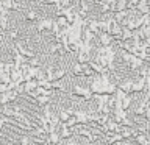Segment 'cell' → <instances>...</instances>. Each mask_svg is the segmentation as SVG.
Segmentation results:
<instances>
[{
	"label": "cell",
	"instance_id": "obj_1",
	"mask_svg": "<svg viewBox=\"0 0 150 145\" xmlns=\"http://www.w3.org/2000/svg\"><path fill=\"white\" fill-rule=\"evenodd\" d=\"M55 27V22L50 19H42L38 22V31H45V30H52Z\"/></svg>",
	"mask_w": 150,
	"mask_h": 145
},
{
	"label": "cell",
	"instance_id": "obj_2",
	"mask_svg": "<svg viewBox=\"0 0 150 145\" xmlns=\"http://www.w3.org/2000/svg\"><path fill=\"white\" fill-rule=\"evenodd\" d=\"M100 41H102L103 45H108V44H110V41H111V37L108 36V33H100Z\"/></svg>",
	"mask_w": 150,
	"mask_h": 145
},
{
	"label": "cell",
	"instance_id": "obj_3",
	"mask_svg": "<svg viewBox=\"0 0 150 145\" xmlns=\"http://www.w3.org/2000/svg\"><path fill=\"white\" fill-rule=\"evenodd\" d=\"M39 19V13H36V11H30L27 14V20H38Z\"/></svg>",
	"mask_w": 150,
	"mask_h": 145
},
{
	"label": "cell",
	"instance_id": "obj_4",
	"mask_svg": "<svg viewBox=\"0 0 150 145\" xmlns=\"http://www.w3.org/2000/svg\"><path fill=\"white\" fill-rule=\"evenodd\" d=\"M44 3L45 5H56V6H58L59 0H44Z\"/></svg>",
	"mask_w": 150,
	"mask_h": 145
},
{
	"label": "cell",
	"instance_id": "obj_5",
	"mask_svg": "<svg viewBox=\"0 0 150 145\" xmlns=\"http://www.w3.org/2000/svg\"><path fill=\"white\" fill-rule=\"evenodd\" d=\"M17 36H19V31L17 30L11 31V39H17Z\"/></svg>",
	"mask_w": 150,
	"mask_h": 145
}]
</instances>
